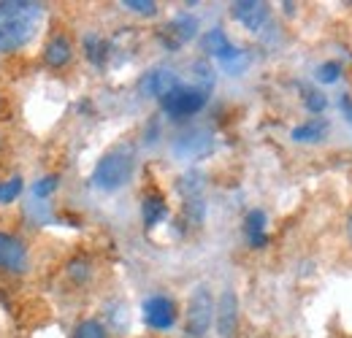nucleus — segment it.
Here are the masks:
<instances>
[{
    "label": "nucleus",
    "mask_w": 352,
    "mask_h": 338,
    "mask_svg": "<svg viewBox=\"0 0 352 338\" xmlns=\"http://www.w3.org/2000/svg\"><path fill=\"white\" fill-rule=\"evenodd\" d=\"M6 149V135H3V130H0V152Z\"/></svg>",
    "instance_id": "obj_29"
},
{
    "label": "nucleus",
    "mask_w": 352,
    "mask_h": 338,
    "mask_svg": "<svg viewBox=\"0 0 352 338\" xmlns=\"http://www.w3.org/2000/svg\"><path fill=\"white\" fill-rule=\"evenodd\" d=\"M166 216H168V203H166L163 192H160V190H146L144 198H141V219H144V227L152 230V227H157Z\"/></svg>",
    "instance_id": "obj_11"
},
{
    "label": "nucleus",
    "mask_w": 352,
    "mask_h": 338,
    "mask_svg": "<svg viewBox=\"0 0 352 338\" xmlns=\"http://www.w3.org/2000/svg\"><path fill=\"white\" fill-rule=\"evenodd\" d=\"M71 60H74V41H71V36L63 33V30L52 33L44 46V65L52 68V71H63V68L71 65Z\"/></svg>",
    "instance_id": "obj_9"
},
{
    "label": "nucleus",
    "mask_w": 352,
    "mask_h": 338,
    "mask_svg": "<svg viewBox=\"0 0 352 338\" xmlns=\"http://www.w3.org/2000/svg\"><path fill=\"white\" fill-rule=\"evenodd\" d=\"M214 322H217V333L222 338H233L239 330V295L233 290H225L217 300V311H214Z\"/></svg>",
    "instance_id": "obj_10"
},
{
    "label": "nucleus",
    "mask_w": 352,
    "mask_h": 338,
    "mask_svg": "<svg viewBox=\"0 0 352 338\" xmlns=\"http://www.w3.org/2000/svg\"><path fill=\"white\" fill-rule=\"evenodd\" d=\"M87 57L95 63V65H103V60H106V41L103 38H98V36H87Z\"/></svg>",
    "instance_id": "obj_24"
},
{
    "label": "nucleus",
    "mask_w": 352,
    "mask_h": 338,
    "mask_svg": "<svg viewBox=\"0 0 352 338\" xmlns=\"http://www.w3.org/2000/svg\"><path fill=\"white\" fill-rule=\"evenodd\" d=\"M65 271H68V279L74 284H85L89 279V273H92V265H89V260H85V257H76V260L68 262Z\"/></svg>",
    "instance_id": "obj_22"
},
{
    "label": "nucleus",
    "mask_w": 352,
    "mask_h": 338,
    "mask_svg": "<svg viewBox=\"0 0 352 338\" xmlns=\"http://www.w3.org/2000/svg\"><path fill=\"white\" fill-rule=\"evenodd\" d=\"M339 76H342V65L339 63H322L317 68V82L320 84H333V82H339Z\"/></svg>",
    "instance_id": "obj_25"
},
{
    "label": "nucleus",
    "mask_w": 352,
    "mask_h": 338,
    "mask_svg": "<svg viewBox=\"0 0 352 338\" xmlns=\"http://www.w3.org/2000/svg\"><path fill=\"white\" fill-rule=\"evenodd\" d=\"M141 314H144L146 328H152V330H168V328H174L176 317H179V308H176V303L168 295H152L144 300Z\"/></svg>",
    "instance_id": "obj_6"
},
{
    "label": "nucleus",
    "mask_w": 352,
    "mask_h": 338,
    "mask_svg": "<svg viewBox=\"0 0 352 338\" xmlns=\"http://www.w3.org/2000/svg\"><path fill=\"white\" fill-rule=\"evenodd\" d=\"M230 16L236 22H241L247 30L258 33V30H263L265 22L271 19V5L263 3V0H239V3L230 5Z\"/></svg>",
    "instance_id": "obj_7"
},
{
    "label": "nucleus",
    "mask_w": 352,
    "mask_h": 338,
    "mask_svg": "<svg viewBox=\"0 0 352 338\" xmlns=\"http://www.w3.org/2000/svg\"><path fill=\"white\" fill-rule=\"evenodd\" d=\"M204 187H206V179L198 170H190V173L179 176V181H176V190L184 201L187 198H204Z\"/></svg>",
    "instance_id": "obj_16"
},
{
    "label": "nucleus",
    "mask_w": 352,
    "mask_h": 338,
    "mask_svg": "<svg viewBox=\"0 0 352 338\" xmlns=\"http://www.w3.org/2000/svg\"><path fill=\"white\" fill-rule=\"evenodd\" d=\"M325 133H328V125L322 120H311V122L293 127V141H298V144H314V141H322Z\"/></svg>",
    "instance_id": "obj_18"
},
{
    "label": "nucleus",
    "mask_w": 352,
    "mask_h": 338,
    "mask_svg": "<svg viewBox=\"0 0 352 338\" xmlns=\"http://www.w3.org/2000/svg\"><path fill=\"white\" fill-rule=\"evenodd\" d=\"M0 271H6L11 276H22L30 271L28 244L19 236L6 233V230H0Z\"/></svg>",
    "instance_id": "obj_5"
},
{
    "label": "nucleus",
    "mask_w": 352,
    "mask_h": 338,
    "mask_svg": "<svg viewBox=\"0 0 352 338\" xmlns=\"http://www.w3.org/2000/svg\"><path fill=\"white\" fill-rule=\"evenodd\" d=\"M57 187H60V176H57V173H49V176H41V179L30 187V192H33L36 201H46V198H52V195L57 192Z\"/></svg>",
    "instance_id": "obj_20"
},
{
    "label": "nucleus",
    "mask_w": 352,
    "mask_h": 338,
    "mask_svg": "<svg viewBox=\"0 0 352 338\" xmlns=\"http://www.w3.org/2000/svg\"><path fill=\"white\" fill-rule=\"evenodd\" d=\"M135 170V149L131 144L111 146L92 168V187L100 192H117L133 179Z\"/></svg>",
    "instance_id": "obj_2"
},
{
    "label": "nucleus",
    "mask_w": 352,
    "mask_h": 338,
    "mask_svg": "<svg viewBox=\"0 0 352 338\" xmlns=\"http://www.w3.org/2000/svg\"><path fill=\"white\" fill-rule=\"evenodd\" d=\"M166 41L171 49L176 46H182V43H187L190 38H195L198 36V19L195 16H190V14H182V16H176L174 22L166 27Z\"/></svg>",
    "instance_id": "obj_13"
},
{
    "label": "nucleus",
    "mask_w": 352,
    "mask_h": 338,
    "mask_svg": "<svg viewBox=\"0 0 352 338\" xmlns=\"http://www.w3.org/2000/svg\"><path fill=\"white\" fill-rule=\"evenodd\" d=\"M179 84H182V82H179L176 71H171V68H152V71H146V74L141 76L138 89H141L144 98H157V100H163V98Z\"/></svg>",
    "instance_id": "obj_8"
},
{
    "label": "nucleus",
    "mask_w": 352,
    "mask_h": 338,
    "mask_svg": "<svg viewBox=\"0 0 352 338\" xmlns=\"http://www.w3.org/2000/svg\"><path fill=\"white\" fill-rule=\"evenodd\" d=\"M201 46H204V52H206V54L217 57V60H222V63H225V60H230V57L239 52V49L230 43V38L225 36V30H220V27H212V30L201 38Z\"/></svg>",
    "instance_id": "obj_14"
},
{
    "label": "nucleus",
    "mask_w": 352,
    "mask_h": 338,
    "mask_svg": "<svg viewBox=\"0 0 352 338\" xmlns=\"http://www.w3.org/2000/svg\"><path fill=\"white\" fill-rule=\"evenodd\" d=\"M192 68H195V79H198V87L209 92V89H212V84H214V74H212L209 63L198 60V63H192Z\"/></svg>",
    "instance_id": "obj_26"
},
{
    "label": "nucleus",
    "mask_w": 352,
    "mask_h": 338,
    "mask_svg": "<svg viewBox=\"0 0 352 338\" xmlns=\"http://www.w3.org/2000/svg\"><path fill=\"white\" fill-rule=\"evenodd\" d=\"M22 190H25V181H22L19 176L3 179V181H0V203H3V206H6V203H14V201L22 195Z\"/></svg>",
    "instance_id": "obj_21"
},
{
    "label": "nucleus",
    "mask_w": 352,
    "mask_h": 338,
    "mask_svg": "<svg viewBox=\"0 0 352 338\" xmlns=\"http://www.w3.org/2000/svg\"><path fill=\"white\" fill-rule=\"evenodd\" d=\"M209 149H212V135L204 133V130L184 133L174 144V152L179 157H204Z\"/></svg>",
    "instance_id": "obj_12"
},
{
    "label": "nucleus",
    "mask_w": 352,
    "mask_h": 338,
    "mask_svg": "<svg viewBox=\"0 0 352 338\" xmlns=\"http://www.w3.org/2000/svg\"><path fill=\"white\" fill-rule=\"evenodd\" d=\"M206 103H209V92L206 89H201L198 84H179L160 100V109L171 120H190Z\"/></svg>",
    "instance_id": "obj_4"
},
{
    "label": "nucleus",
    "mask_w": 352,
    "mask_h": 338,
    "mask_svg": "<svg viewBox=\"0 0 352 338\" xmlns=\"http://www.w3.org/2000/svg\"><path fill=\"white\" fill-rule=\"evenodd\" d=\"M44 5L30 0H0V54L25 49L36 38Z\"/></svg>",
    "instance_id": "obj_1"
},
{
    "label": "nucleus",
    "mask_w": 352,
    "mask_h": 338,
    "mask_svg": "<svg viewBox=\"0 0 352 338\" xmlns=\"http://www.w3.org/2000/svg\"><path fill=\"white\" fill-rule=\"evenodd\" d=\"M71 338H109V330L100 319L89 317V319H82L76 328H74V336Z\"/></svg>",
    "instance_id": "obj_19"
},
{
    "label": "nucleus",
    "mask_w": 352,
    "mask_h": 338,
    "mask_svg": "<svg viewBox=\"0 0 352 338\" xmlns=\"http://www.w3.org/2000/svg\"><path fill=\"white\" fill-rule=\"evenodd\" d=\"M244 236L250 241L252 249H263L268 244V233H265V214L261 209H252V212L244 216Z\"/></svg>",
    "instance_id": "obj_15"
},
{
    "label": "nucleus",
    "mask_w": 352,
    "mask_h": 338,
    "mask_svg": "<svg viewBox=\"0 0 352 338\" xmlns=\"http://www.w3.org/2000/svg\"><path fill=\"white\" fill-rule=\"evenodd\" d=\"M347 236H350V241H352V214L347 216Z\"/></svg>",
    "instance_id": "obj_28"
},
{
    "label": "nucleus",
    "mask_w": 352,
    "mask_h": 338,
    "mask_svg": "<svg viewBox=\"0 0 352 338\" xmlns=\"http://www.w3.org/2000/svg\"><path fill=\"white\" fill-rule=\"evenodd\" d=\"M204 219H206V201L204 198H187L182 206V222L195 230L204 225Z\"/></svg>",
    "instance_id": "obj_17"
},
{
    "label": "nucleus",
    "mask_w": 352,
    "mask_h": 338,
    "mask_svg": "<svg viewBox=\"0 0 352 338\" xmlns=\"http://www.w3.org/2000/svg\"><path fill=\"white\" fill-rule=\"evenodd\" d=\"M304 103H307V109L311 114H322V109H325V95L317 92V89H307V92H304Z\"/></svg>",
    "instance_id": "obj_27"
},
{
    "label": "nucleus",
    "mask_w": 352,
    "mask_h": 338,
    "mask_svg": "<svg viewBox=\"0 0 352 338\" xmlns=\"http://www.w3.org/2000/svg\"><path fill=\"white\" fill-rule=\"evenodd\" d=\"M214 311L217 303L212 297V290L206 284L195 287L192 295L187 300V311H184V336L187 338H206L214 322Z\"/></svg>",
    "instance_id": "obj_3"
},
{
    "label": "nucleus",
    "mask_w": 352,
    "mask_h": 338,
    "mask_svg": "<svg viewBox=\"0 0 352 338\" xmlns=\"http://www.w3.org/2000/svg\"><path fill=\"white\" fill-rule=\"evenodd\" d=\"M125 11H133L138 16H155L157 14V3L155 0H122L120 3Z\"/></svg>",
    "instance_id": "obj_23"
}]
</instances>
